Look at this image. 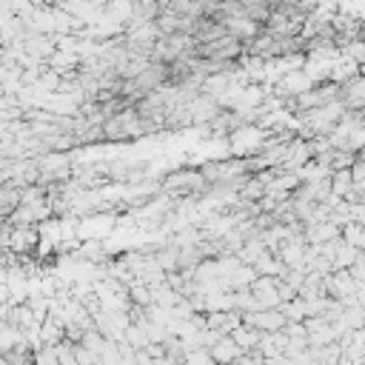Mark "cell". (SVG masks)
I'll return each mask as SVG.
<instances>
[{
  "label": "cell",
  "instance_id": "1",
  "mask_svg": "<svg viewBox=\"0 0 365 365\" xmlns=\"http://www.w3.org/2000/svg\"><path fill=\"white\" fill-rule=\"evenodd\" d=\"M351 180H354V185L365 188V160H356V163L351 165Z\"/></svg>",
  "mask_w": 365,
  "mask_h": 365
}]
</instances>
